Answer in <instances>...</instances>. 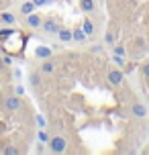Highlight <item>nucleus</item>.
Segmentation results:
<instances>
[{
  "instance_id": "obj_1",
  "label": "nucleus",
  "mask_w": 149,
  "mask_h": 155,
  "mask_svg": "<svg viewBox=\"0 0 149 155\" xmlns=\"http://www.w3.org/2000/svg\"><path fill=\"white\" fill-rule=\"evenodd\" d=\"M47 149L51 151V153H65L68 151V139L65 137H61V135H53V137H49L47 141Z\"/></svg>"
},
{
  "instance_id": "obj_2",
  "label": "nucleus",
  "mask_w": 149,
  "mask_h": 155,
  "mask_svg": "<svg viewBox=\"0 0 149 155\" xmlns=\"http://www.w3.org/2000/svg\"><path fill=\"white\" fill-rule=\"evenodd\" d=\"M23 106V100H21V96H16V94H10L4 98V110H6L8 114H16L18 110Z\"/></svg>"
},
{
  "instance_id": "obj_3",
  "label": "nucleus",
  "mask_w": 149,
  "mask_h": 155,
  "mask_svg": "<svg viewBox=\"0 0 149 155\" xmlns=\"http://www.w3.org/2000/svg\"><path fill=\"white\" fill-rule=\"evenodd\" d=\"M61 29V25H59V21L57 18H43V23H41V31L47 33V35H57V31Z\"/></svg>"
},
{
  "instance_id": "obj_4",
  "label": "nucleus",
  "mask_w": 149,
  "mask_h": 155,
  "mask_svg": "<svg viewBox=\"0 0 149 155\" xmlns=\"http://www.w3.org/2000/svg\"><path fill=\"white\" fill-rule=\"evenodd\" d=\"M106 80H108V84L112 88H118V86H123V82H125V71L123 70H110L106 74Z\"/></svg>"
},
{
  "instance_id": "obj_5",
  "label": "nucleus",
  "mask_w": 149,
  "mask_h": 155,
  "mask_svg": "<svg viewBox=\"0 0 149 155\" xmlns=\"http://www.w3.org/2000/svg\"><path fill=\"white\" fill-rule=\"evenodd\" d=\"M129 112H131V116H135V118H147V114H149L147 106H145L143 102H133L131 108H129Z\"/></svg>"
},
{
  "instance_id": "obj_6",
  "label": "nucleus",
  "mask_w": 149,
  "mask_h": 155,
  "mask_svg": "<svg viewBox=\"0 0 149 155\" xmlns=\"http://www.w3.org/2000/svg\"><path fill=\"white\" fill-rule=\"evenodd\" d=\"M41 23H43V16H41L37 10L25 16V25H27L29 29H33V31H35V29H41Z\"/></svg>"
},
{
  "instance_id": "obj_7",
  "label": "nucleus",
  "mask_w": 149,
  "mask_h": 155,
  "mask_svg": "<svg viewBox=\"0 0 149 155\" xmlns=\"http://www.w3.org/2000/svg\"><path fill=\"white\" fill-rule=\"evenodd\" d=\"M117 35H118V27L112 23L108 27V31L104 33V45H106V47H112V45H114V41H117Z\"/></svg>"
},
{
  "instance_id": "obj_8",
  "label": "nucleus",
  "mask_w": 149,
  "mask_h": 155,
  "mask_svg": "<svg viewBox=\"0 0 149 155\" xmlns=\"http://www.w3.org/2000/svg\"><path fill=\"white\" fill-rule=\"evenodd\" d=\"M71 37H74V43H78V45H84L88 41V35L84 33L82 27H76V29H71Z\"/></svg>"
},
{
  "instance_id": "obj_9",
  "label": "nucleus",
  "mask_w": 149,
  "mask_h": 155,
  "mask_svg": "<svg viewBox=\"0 0 149 155\" xmlns=\"http://www.w3.org/2000/svg\"><path fill=\"white\" fill-rule=\"evenodd\" d=\"M51 55H53V49H51V47H47V45H39L37 49H35V57H37V59H41V61H43V59H49Z\"/></svg>"
},
{
  "instance_id": "obj_10",
  "label": "nucleus",
  "mask_w": 149,
  "mask_h": 155,
  "mask_svg": "<svg viewBox=\"0 0 149 155\" xmlns=\"http://www.w3.org/2000/svg\"><path fill=\"white\" fill-rule=\"evenodd\" d=\"M57 39H59V43H63V45H68V43H74L71 29H65V27H61V29L57 31Z\"/></svg>"
},
{
  "instance_id": "obj_11",
  "label": "nucleus",
  "mask_w": 149,
  "mask_h": 155,
  "mask_svg": "<svg viewBox=\"0 0 149 155\" xmlns=\"http://www.w3.org/2000/svg\"><path fill=\"white\" fill-rule=\"evenodd\" d=\"M82 29H84V33L88 35V39H94V35H96V27H94V23L90 21V18H84L82 21Z\"/></svg>"
},
{
  "instance_id": "obj_12",
  "label": "nucleus",
  "mask_w": 149,
  "mask_h": 155,
  "mask_svg": "<svg viewBox=\"0 0 149 155\" xmlns=\"http://www.w3.org/2000/svg\"><path fill=\"white\" fill-rule=\"evenodd\" d=\"M37 8H39V6H37L33 0H27V2H23V4H21V15L27 16V15H31V12H35Z\"/></svg>"
},
{
  "instance_id": "obj_13",
  "label": "nucleus",
  "mask_w": 149,
  "mask_h": 155,
  "mask_svg": "<svg viewBox=\"0 0 149 155\" xmlns=\"http://www.w3.org/2000/svg\"><path fill=\"white\" fill-rule=\"evenodd\" d=\"M41 71L47 74V76H51V74L55 71V63L51 61V57H49V59H43V63H41Z\"/></svg>"
},
{
  "instance_id": "obj_14",
  "label": "nucleus",
  "mask_w": 149,
  "mask_h": 155,
  "mask_svg": "<svg viewBox=\"0 0 149 155\" xmlns=\"http://www.w3.org/2000/svg\"><path fill=\"white\" fill-rule=\"evenodd\" d=\"M94 8H96L94 0H80V10L82 12H92Z\"/></svg>"
},
{
  "instance_id": "obj_15",
  "label": "nucleus",
  "mask_w": 149,
  "mask_h": 155,
  "mask_svg": "<svg viewBox=\"0 0 149 155\" xmlns=\"http://www.w3.org/2000/svg\"><path fill=\"white\" fill-rule=\"evenodd\" d=\"M0 23H4V25H15V23H16L15 12H0Z\"/></svg>"
},
{
  "instance_id": "obj_16",
  "label": "nucleus",
  "mask_w": 149,
  "mask_h": 155,
  "mask_svg": "<svg viewBox=\"0 0 149 155\" xmlns=\"http://www.w3.org/2000/svg\"><path fill=\"white\" fill-rule=\"evenodd\" d=\"M112 49V53L114 55H123V57H127V49H125V45H121V43H114V45L110 47Z\"/></svg>"
},
{
  "instance_id": "obj_17",
  "label": "nucleus",
  "mask_w": 149,
  "mask_h": 155,
  "mask_svg": "<svg viewBox=\"0 0 149 155\" xmlns=\"http://www.w3.org/2000/svg\"><path fill=\"white\" fill-rule=\"evenodd\" d=\"M135 70H139V65L135 61H125V65H123V71H125V74H133Z\"/></svg>"
},
{
  "instance_id": "obj_18",
  "label": "nucleus",
  "mask_w": 149,
  "mask_h": 155,
  "mask_svg": "<svg viewBox=\"0 0 149 155\" xmlns=\"http://www.w3.org/2000/svg\"><path fill=\"white\" fill-rule=\"evenodd\" d=\"M2 153L4 155H21V149L15 147V145H6V147L2 149Z\"/></svg>"
},
{
  "instance_id": "obj_19",
  "label": "nucleus",
  "mask_w": 149,
  "mask_h": 155,
  "mask_svg": "<svg viewBox=\"0 0 149 155\" xmlns=\"http://www.w3.org/2000/svg\"><path fill=\"white\" fill-rule=\"evenodd\" d=\"M139 74H141L143 80H149V61H145V63L139 65Z\"/></svg>"
},
{
  "instance_id": "obj_20",
  "label": "nucleus",
  "mask_w": 149,
  "mask_h": 155,
  "mask_svg": "<svg viewBox=\"0 0 149 155\" xmlns=\"http://www.w3.org/2000/svg\"><path fill=\"white\" fill-rule=\"evenodd\" d=\"M29 82H31L33 88H41V78H39V74H35V71H33L31 76H29Z\"/></svg>"
},
{
  "instance_id": "obj_21",
  "label": "nucleus",
  "mask_w": 149,
  "mask_h": 155,
  "mask_svg": "<svg viewBox=\"0 0 149 155\" xmlns=\"http://www.w3.org/2000/svg\"><path fill=\"white\" fill-rule=\"evenodd\" d=\"M37 139H39V143H43V145H47V141H49V135L45 129H39V133H37Z\"/></svg>"
},
{
  "instance_id": "obj_22",
  "label": "nucleus",
  "mask_w": 149,
  "mask_h": 155,
  "mask_svg": "<svg viewBox=\"0 0 149 155\" xmlns=\"http://www.w3.org/2000/svg\"><path fill=\"white\" fill-rule=\"evenodd\" d=\"M112 63H114L117 68H123V65H125V57H123V55H114V53H112Z\"/></svg>"
},
{
  "instance_id": "obj_23",
  "label": "nucleus",
  "mask_w": 149,
  "mask_h": 155,
  "mask_svg": "<svg viewBox=\"0 0 149 155\" xmlns=\"http://www.w3.org/2000/svg\"><path fill=\"white\" fill-rule=\"evenodd\" d=\"M37 6H49V4H53L55 0H33Z\"/></svg>"
},
{
  "instance_id": "obj_24",
  "label": "nucleus",
  "mask_w": 149,
  "mask_h": 155,
  "mask_svg": "<svg viewBox=\"0 0 149 155\" xmlns=\"http://www.w3.org/2000/svg\"><path fill=\"white\" fill-rule=\"evenodd\" d=\"M15 94H16V96H25V88H23V86H16Z\"/></svg>"
},
{
  "instance_id": "obj_25",
  "label": "nucleus",
  "mask_w": 149,
  "mask_h": 155,
  "mask_svg": "<svg viewBox=\"0 0 149 155\" xmlns=\"http://www.w3.org/2000/svg\"><path fill=\"white\" fill-rule=\"evenodd\" d=\"M37 123H39V127H41V129H45V118H43L41 114H37Z\"/></svg>"
},
{
  "instance_id": "obj_26",
  "label": "nucleus",
  "mask_w": 149,
  "mask_h": 155,
  "mask_svg": "<svg viewBox=\"0 0 149 155\" xmlns=\"http://www.w3.org/2000/svg\"><path fill=\"white\" fill-rule=\"evenodd\" d=\"M90 51H92V53H102V45H94Z\"/></svg>"
},
{
  "instance_id": "obj_27",
  "label": "nucleus",
  "mask_w": 149,
  "mask_h": 155,
  "mask_svg": "<svg viewBox=\"0 0 149 155\" xmlns=\"http://www.w3.org/2000/svg\"><path fill=\"white\" fill-rule=\"evenodd\" d=\"M2 61H4V65H10V63H12V59H10V57H2Z\"/></svg>"
},
{
  "instance_id": "obj_28",
  "label": "nucleus",
  "mask_w": 149,
  "mask_h": 155,
  "mask_svg": "<svg viewBox=\"0 0 149 155\" xmlns=\"http://www.w3.org/2000/svg\"><path fill=\"white\" fill-rule=\"evenodd\" d=\"M37 153H45V147H43V143H41L39 147H37Z\"/></svg>"
},
{
  "instance_id": "obj_29",
  "label": "nucleus",
  "mask_w": 149,
  "mask_h": 155,
  "mask_svg": "<svg viewBox=\"0 0 149 155\" xmlns=\"http://www.w3.org/2000/svg\"><path fill=\"white\" fill-rule=\"evenodd\" d=\"M4 68H6V65H4V61H2V59H0V71H4Z\"/></svg>"
},
{
  "instance_id": "obj_30",
  "label": "nucleus",
  "mask_w": 149,
  "mask_h": 155,
  "mask_svg": "<svg viewBox=\"0 0 149 155\" xmlns=\"http://www.w3.org/2000/svg\"><path fill=\"white\" fill-rule=\"evenodd\" d=\"M0 31H2V23H0Z\"/></svg>"
}]
</instances>
